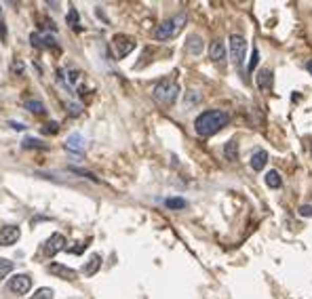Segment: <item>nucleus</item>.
Here are the masks:
<instances>
[{"label":"nucleus","instance_id":"obj_1","mask_svg":"<svg viewBox=\"0 0 312 299\" xmlns=\"http://www.w3.org/2000/svg\"><path fill=\"white\" fill-rule=\"evenodd\" d=\"M230 122V114L226 110H207L194 120V129L200 137H211L219 133Z\"/></svg>","mask_w":312,"mask_h":299},{"label":"nucleus","instance_id":"obj_2","mask_svg":"<svg viewBox=\"0 0 312 299\" xmlns=\"http://www.w3.org/2000/svg\"><path fill=\"white\" fill-rule=\"evenodd\" d=\"M154 99L163 103V105H173L180 95V84L173 80V78H163L159 84L154 86V91H152Z\"/></svg>","mask_w":312,"mask_h":299},{"label":"nucleus","instance_id":"obj_3","mask_svg":"<svg viewBox=\"0 0 312 299\" xmlns=\"http://www.w3.org/2000/svg\"><path fill=\"white\" fill-rule=\"evenodd\" d=\"M184 26H186V13H180L177 17H173V19H167V21H163L159 28H156V30H154V38H156V40L175 38L177 34L182 32Z\"/></svg>","mask_w":312,"mask_h":299},{"label":"nucleus","instance_id":"obj_4","mask_svg":"<svg viewBox=\"0 0 312 299\" xmlns=\"http://www.w3.org/2000/svg\"><path fill=\"white\" fill-rule=\"evenodd\" d=\"M228 47H230V57L236 65H242V59H245V49H247V40L240 34H232L228 38Z\"/></svg>","mask_w":312,"mask_h":299},{"label":"nucleus","instance_id":"obj_5","mask_svg":"<svg viewBox=\"0 0 312 299\" xmlns=\"http://www.w3.org/2000/svg\"><path fill=\"white\" fill-rule=\"evenodd\" d=\"M112 47H114V53H116V59H123L135 49V40L131 36H125V34H116V36L112 38Z\"/></svg>","mask_w":312,"mask_h":299},{"label":"nucleus","instance_id":"obj_6","mask_svg":"<svg viewBox=\"0 0 312 299\" xmlns=\"http://www.w3.org/2000/svg\"><path fill=\"white\" fill-rule=\"evenodd\" d=\"M9 291H13L15 295H26L30 293L32 289V278L28 274H15L13 278H9V283H7Z\"/></svg>","mask_w":312,"mask_h":299},{"label":"nucleus","instance_id":"obj_7","mask_svg":"<svg viewBox=\"0 0 312 299\" xmlns=\"http://www.w3.org/2000/svg\"><path fill=\"white\" fill-rule=\"evenodd\" d=\"M65 249V236L63 234H53L47 242H44V247H42V253L44 257H55L59 251Z\"/></svg>","mask_w":312,"mask_h":299},{"label":"nucleus","instance_id":"obj_8","mask_svg":"<svg viewBox=\"0 0 312 299\" xmlns=\"http://www.w3.org/2000/svg\"><path fill=\"white\" fill-rule=\"evenodd\" d=\"M21 232H19V227L17 225H5V227H0V244L3 247H11V244H15L17 240H19Z\"/></svg>","mask_w":312,"mask_h":299},{"label":"nucleus","instance_id":"obj_9","mask_svg":"<svg viewBox=\"0 0 312 299\" xmlns=\"http://www.w3.org/2000/svg\"><path fill=\"white\" fill-rule=\"evenodd\" d=\"M49 272L53 276H57V278H61V280H76V276H78L76 270L68 268V266H61V263H51Z\"/></svg>","mask_w":312,"mask_h":299},{"label":"nucleus","instance_id":"obj_10","mask_svg":"<svg viewBox=\"0 0 312 299\" xmlns=\"http://www.w3.org/2000/svg\"><path fill=\"white\" fill-rule=\"evenodd\" d=\"M209 59L213 63H221L224 59H226V44H224L221 40H213L209 44Z\"/></svg>","mask_w":312,"mask_h":299},{"label":"nucleus","instance_id":"obj_11","mask_svg":"<svg viewBox=\"0 0 312 299\" xmlns=\"http://www.w3.org/2000/svg\"><path fill=\"white\" fill-rule=\"evenodd\" d=\"M30 42L32 47H55V38L51 34H40V32H32Z\"/></svg>","mask_w":312,"mask_h":299},{"label":"nucleus","instance_id":"obj_12","mask_svg":"<svg viewBox=\"0 0 312 299\" xmlns=\"http://www.w3.org/2000/svg\"><path fill=\"white\" fill-rule=\"evenodd\" d=\"M65 148L70 152H76V154H82L84 152V139L80 133H72L70 137L65 139Z\"/></svg>","mask_w":312,"mask_h":299},{"label":"nucleus","instance_id":"obj_13","mask_svg":"<svg viewBox=\"0 0 312 299\" xmlns=\"http://www.w3.org/2000/svg\"><path fill=\"white\" fill-rule=\"evenodd\" d=\"M266 165H268V152L259 150V152H255V154L251 156V169H253V171H262Z\"/></svg>","mask_w":312,"mask_h":299},{"label":"nucleus","instance_id":"obj_14","mask_svg":"<svg viewBox=\"0 0 312 299\" xmlns=\"http://www.w3.org/2000/svg\"><path fill=\"white\" fill-rule=\"evenodd\" d=\"M257 86L262 91H270L272 89V70H262L257 74Z\"/></svg>","mask_w":312,"mask_h":299},{"label":"nucleus","instance_id":"obj_15","mask_svg":"<svg viewBox=\"0 0 312 299\" xmlns=\"http://www.w3.org/2000/svg\"><path fill=\"white\" fill-rule=\"evenodd\" d=\"M186 51L192 53V55H200V53H203V40H200V36L192 34V36L188 38V42H186Z\"/></svg>","mask_w":312,"mask_h":299},{"label":"nucleus","instance_id":"obj_16","mask_svg":"<svg viewBox=\"0 0 312 299\" xmlns=\"http://www.w3.org/2000/svg\"><path fill=\"white\" fill-rule=\"evenodd\" d=\"M99 268H101V255H93L89 261H86L82 272H84V276H93V274H97Z\"/></svg>","mask_w":312,"mask_h":299},{"label":"nucleus","instance_id":"obj_17","mask_svg":"<svg viewBox=\"0 0 312 299\" xmlns=\"http://www.w3.org/2000/svg\"><path fill=\"white\" fill-rule=\"evenodd\" d=\"M26 110L32 112V114H36V116H44V114H47L44 103L38 101V99H30V101H26Z\"/></svg>","mask_w":312,"mask_h":299},{"label":"nucleus","instance_id":"obj_18","mask_svg":"<svg viewBox=\"0 0 312 299\" xmlns=\"http://www.w3.org/2000/svg\"><path fill=\"white\" fill-rule=\"evenodd\" d=\"M21 146H24L26 150H32V148H34V150H49V146H47V144H42L40 139H34V137H26Z\"/></svg>","mask_w":312,"mask_h":299},{"label":"nucleus","instance_id":"obj_19","mask_svg":"<svg viewBox=\"0 0 312 299\" xmlns=\"http://www.w3.org/2000/svg\"><path fill=\"white\" fill-rule=\"evenodd\" d=\"M266 186H268V188H274V190L283 186V179H281L279 171H270V173L266 175Z\"/></svg>","mask_w":312,"mask_h":299},{"label":"nucleus","instance_id":"obj_20","mask_svg":"<svg viewBox=\"0 0 312 299\" xmlns=\"http://www.w3.org/2000/svg\"><path fill=\"white\" fill-rule=\"evenodd\" d=\"M200 95L196 93V91H188L186 93V101H184V105H186V108H190V105H196V103H200Z\"/></svg>","mask_w":312,"mask_h":299},{"label":"nucleus","instance_id":"obj_21","mask_svg":"<svg viewBox=\"0 0 312 299\" xmlns=\"http://www.w3.org/2000/svg\"><path fill=\"white\" fill-rule=\"evenodd\" d=\"M13 272V261L11 259H0V278H5Z\"/></svg>","mask_w":312,"mask_h":299},{"label":"nucleus","instance_id":"obj_22","mask_svg":"<svg viewBox=\"0 0 312 299\" xmlns=\"http://www.w3.org/2000/svg\"><path fill=\"white\" fill-rule=\"evenodd\" d=\"M32 299H53V289L42 287V289H38L36 293L32 295Z\"/></svg>","mask_w":312,"mask_h":299},{"label":"nucleus","instance_id":"obj_23","mask_svg":"<svg viewBox=\"0 0 312 299\" xmlns=\"http://www.w3.org/2000/svg\"><path fill=\"white\" fill-rule=\"evenodd\" d=\"M224 154H226L228 160H236V142H228L224 148Z\"/></svg>","mask_w":312,"mask_h":299},{"label":"nucleus","instance_id":"obj_24","mask_svg":"<svg viewBox=\"0 0 312 299\" xmlns=\"http://www.w3.org/2000/svg\"><path fill=\"white\" fill-rule=\"evenodd\" d=\"M169 209H186V200L184 198H167L165 202Z\"/></svg>","mask_w":312,"mask_h":299},{"label":"nucleus","instance_id":"obj_25","mask_svg":"<svg viewBox=\"0 0 312 299\" xmlns=\"http://www.w3.org/2000/svg\"><path fill=\"white\" fill-rule=\"evenodd\" d=\"M65 21H68V26H72V28L78 26V13H76V9H70V11H68Z\"/></svg>","mask_w":312,"mask_h":299},{"label":"nucleus","instance_id":"obj_26","mask_svg":"<svg viewBox=\"0 0 312 299\" xmlns=\"http://www.w3.org/2000/svg\"><path fill=\"white\" fill-rule=\"evenodd\" d=\"M68 114H70L72 118H76V116L82 114V108H80L78 103H70V105H68Z\"/></svg>","mask_w":312,"mask_h":299},{"label":"nucleus","instance_id":"obj_27","mask_svg":"<svg viewBox=\"0 0 312 299\" xmlns=\"http://www.w3.org/2000/svg\"><path fill=\"white\" fill-rule=\"evenodd\" d=\"M57 131H59V125H57V122H49V125L42 127V133H47V135H55Z\"/></svg>","mask_w":312,"mask_h":299},{"label":"nucleus","instance_id":"obj_28","mask_svg":"<svg viewBox=\"0 0 312 299\" xmlns=\"http://www.w3.org/2000/svg\"><path fill=\"white\" fill-rule=\"evenodd\" d=\"M257 59H259V53H257V49H253V53H251V61H249V72H251V70H255Z\"/></svg>","mask_w":312,"mask_h":299},{"label":"nucleus","instance_id":"obj_29","mask_svg":"<svg viewBox=\"0 0 312 299\" xmlns=\"http://www.w3.org/2000/svg\"><path fill=\"white\" fill-rule=\"evenodd\" d=\"M300 215L302 217H312V206L310 204H302L300 206Z\"/></svg>","mask_w":312,"mask_h":299},{"label":"nucleus","instance_id":"obj_30","mask_svg":"<svg viewBox=\"0 0 312 299\" xmlns=\"http://www.w3.org/2000/svg\"><path fill=\"white\" fill-rule=\"evenodd\" d=\"M9 125H11V129H15V131H24V129H26V127L21 125V122H13V120H11Z\"/></svg>","mask_w":312,"mask_h":299},{"label":"nucleus","instance_id":"obj_31","mask_svg":"<svg viewBox=\"0 0 312 299\" xmlns=\"http://www.w3.org/2000/svg\"><path fill=\"white\" fill-rule=\"evenodd\" d=\"M13 72H19V74H21V72H24V63H21V61L13 63Z\"/></svg>","mask_w":312,"mask_h":299},{"label":"nucleus","instance_id":"obj_32","mask_svg":"<svg viewBox=\"0 0 312 299\" xmlns=\"http://www.w3.org/2000/svg\"><path fill=\"white\" fill-rule=\"evenodd\" d=\"M308 70H310V74H312V61H308Z\"/></svg>","mask_w":312,"mask_h":299},{"label":"nucleus","instance_id":"obj_33","mask_svg":"<svg viewBox=\"0 0 312 299\" xmlns=\"http://www.w3.org/2000/svg\"><path fill=\"white\" fill-rule=\"evenodd\" d=\"M310 156H312V144H310Z\"/></svg>","mask_w":312,"mask_h":299}]
</instances>
